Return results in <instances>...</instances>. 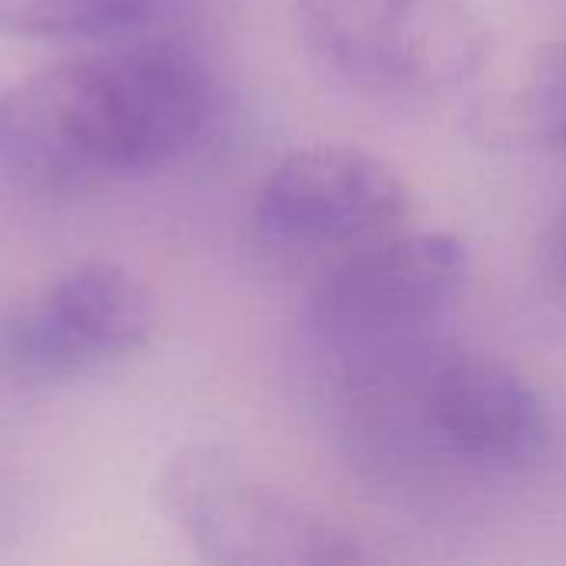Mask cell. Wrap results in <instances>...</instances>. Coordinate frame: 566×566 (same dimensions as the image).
I'll list each match as a JSON object with an SVG mask.
<instances>
[{
	"instance_id": "cell-3",
	"label": "cell",
	"mask_w": 566,
	"mask_h": 566,
	"mask_svg": "<svg viewBox=\"0 0 566 566\" xmlns=\"http://www.w3.org/2000/svg\"><path fill=\"white\" fill-rule=\"evenodd\" d=\"M159 507L186 544L219 566H348L361 541L305 497L222 448H182L159 474Z\"/></svg>"
},
{
	"instance_id": "cell-4",
	"label": "cell",
	"mask_w": 566,
	"mask_h": 566,
	"mask_svg": "<svg viewBox=\"0 0 566 566\" xmlns=\"http://www.w3.org/2000/svg\"><path fill=\"white\" fill-rule=\"evenodd\" d=\"M471 245L454 232L395 229L355 245L305 302V332L328 355L421 335L471 282Z\"/></svg>"
},
{
	"instance_id": "cell-9",
	"label": "cell",
	"mask_w": 566,
	"mask_h": 566,
	"mask_svg": "<svg viewBox=\"0 0 566 566\" xmlns=\"http://www.w3.org/2000/svg\"><path fill=\"white\" fill-rule=\"evenodd\" d=\"M544 265L551 279L566 289V196L544 232Z\"/></svg>"
},
{
	"instance_id": "cell-8",
	"label": "cell",
	"mask_w": 566,
	"mask_h": 566,
	"mask_svg": "<svg viewBox=\"0 0 566 566\" xmlns=\"http://www.w3.org/2000/svg\"><path fill=\"white\" fill-rule=\"evenodd\" d=\"M179 10L182 0H0V33L119 43L149 36Z\"/></svg>"
},
{
	"instance_id": "cell-2",
	"label": "cell",
	"mask_w": 566,
	"mask_h": 566,
	"mask_svg": "<svg viewBox=\"0 0 566 566\" xmlns=\"http://www.w3.org/2000/svg\"><path fill=\"white\" fill-rule=\"evenodd\" d=\"M308 60L375 103H431L474 83L491 27L464 0H295Z\"/></svg>"
},
{
	"instance_id": "cell-7",
	"label": "cell",
	"mask_w": 566,
	"mask_h": 566,
	"mask_svg": "<svg viewBox=\"0 0 566 566\" xmlns=\"http://www.w3.org/2000/svg\"><path fill=\"white\" fill-rule=\"evenodd\" d=\"M481 139L517 149H566V36L534 50L524 73L474 106Z\"/></svg>"
},
{
	"instance_id": "cell-5",
	"label": "cell",
	"mask_w": 566,
	"mask_h": 566,
	"mask_svg": "<svg viewBox=\"0 0 566 566\" xmlns=\"http://www.w3.org/2000/svg\"><path fill=\"white\" fill-rule=\"evenodd\" d=\"M156 302L139 275L93 259L0 322V365L20 381H63L143 348Z\"/></svg>"
},
{
	"instance_id": "cell-1",
	"label": "cell",
	"mask_w": 566,
	"mask_h": 566,
	"mask_svg": "<svg viewBox=\"0 0 566 566\" xmlns=\"http://www.w3.org/2000/svg\"><path fill=\"white\" fill-rule=\"evenodd\" d=\"M219 86L169 36L56 60L0 99V166L36 192H90L186 159L209 133Z\"/></svg>"
},
{
	"instance_id": "cell-6",
	"label": "cell",
	"mask_w": 566,
	"mask_h": 566,
	"mask_svg": "<svg viewBox=\"0 0 566 566\" xmlns=\"http://www.w3.org/2000/svg\"><path fill=\"white\" fill-rule=\"evenodd\" d=\"M408 216L411 186L391 163L358 146L312 143L265 176L252 229L279 249H332L388 235Z\"/></svg>"
}]
</instances>
